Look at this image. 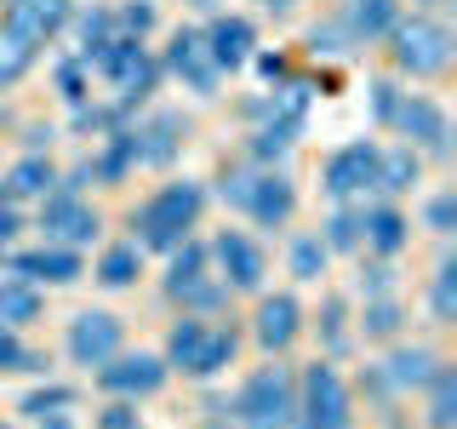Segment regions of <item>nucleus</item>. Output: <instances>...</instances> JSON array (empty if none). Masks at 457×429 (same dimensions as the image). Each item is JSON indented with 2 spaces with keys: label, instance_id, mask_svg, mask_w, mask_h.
I'll use <instances>...</instances> for the list:
<instances>
[{
  "label": "nucleus",
  "instance_id": "f257e3e1",
  "mask_svg": "<svg viewBox=\"0 0 457 429\" xmlns=\"http://www.w3.org/2000/svg\"><path fill=\"white\" fill-rule=\"evenodd\" d=\"M200 206H206V189H200V183H166V189H154L137 206L132 229H137L143 247L171 252V247H183V240H189V229L200 223Z\"/></svg>",
  "mask_w": 457,
  "mask_h": 429
},
{
  "label": "nucleus",
  "instance_id": "f03ea898",
  "mask_svg": "<svg viewBox=\"0 0 457 429\" xmlns=\"http://www.w3.org/2000/svg\"><path fill=\"white\" fill-rule=\"evenodd\" d=\"M292 429H354L349 383L337 378V366H332V361L303 366V383H297V407H292Z\"/></svg>",
  "mask_w": 457,
  "mask_h": 429
},
{
  "label": "nucleus",
  "instance_id": "7ed1b4c3",
  "mask_svg": "<svg viewBox=\"0 0 457 429\" xmlns=\"http://www.w3.org/2000/svg\"><path fill=\"white\" fill-rule=\"evenodd\" d=\"M228 361H235V332H228V326H212V321H200V315L171 326L166 366H183L189 378H212V372H223Z\"/></svg>",
  "mask_w": 457,
  "mask_h": 429
},
{
  "label": "nucleus",
  "instance_id": "20e7f679",
  "mask_svg": "<svg viewBox=\"0 0 457 429\" xmlns=\"http://www.w3.org/2000/svg\"><path fill=\"white\" fill-rule=\"evenodd\" d=\"M292 407H297V383L286 366H257L235 395V418L246 429H292Z\"/></svg>",
  "mask_w": 457,
  "mask_h": 429
},
{
  "label": "nucleus",
  "instance_id": "39448f33",
  "mask_svg": "<svg viewBox=\"0 0 457 429\" xmlns=\"http://www.w3.org/2000/svg\"><path fill=\"white\" fill-rule=\"evenodd\" d=\"M223 200H235L252 223L280 229L292 218V206H297V189H292V178H280V172H257V178L252 172H235V178L223 183Z\"/></svg>",
  "mask_w": 457,
  "mask_h": 429
},
{
  "label": "nucleus",
  "instance_id": "423d86ee",
  "mask_svg": "<svg viewBox=\"0 0 457 429\" xmlns=\"http://www.w3.org/2000/svg\"><path fill=\"white\" fill-rule=\"evenodd\" d=\"M395 40V63L406 69V75H440V69L452 63V29L435 23V18H400L389 29Z\"/></svg>",
  "mask_w": 457,
  "mask_h": 429
},
{
  "label": "nucleus",
  "instance_id": "0eeeda50",
  "mask_svg": "<svg viewBox=\"0 0 457 429\" xmlns=\"http://www.w3.org/2000/svg\"><path fill=\"white\" fill-rule=\"evenodd\" d=\"M212 264L223 269V286H240V292H257L269 275V257L257 247L252 235H240V229H223L218 240H212Z\"/></svg>",
  "mask_w": 457,
  "mask_h": 429
},
{
  "label": "nucleus",
  "instance_id": "6e6552de",
  "mask_svg": "<svg viewBox=\"0 0 457 429\" xmlns=\"http://www.w3.org/2000/svg\"><path fill=\"white\" fill-rule=\"evenodd\" d=\"M40 229H46V240L86 247V240L97 235V212L80 206L75 189H52V195H40Z\"/></svg>",
  "mask_w": 457,
  "mask_h": 429
},
{
  "label": "nucleus",
  "instance_id": "1a4fd4ad",
  "mask_svg": "<svg viewBox=\"0 0 457 429\" xmlns=\"http://www.w3.org/2000/svg\"><path fill=\"white\" fill-rule=\"evenodd\" d=\"M69 355L80 366H104L109 355H120V315L109 309H86L69 321Z\"/></svg>",
  "mask_w": 457,
  "mask_h": 429
},
{
  "label": "nucleus",
  "instance_id": "9d476101",
  "mask_svg": "<svg viewBox=\"0 0 457 429\" xmlns=\"http://www.w3.org/2000/svg\"><path fill=\"white\" fill-rule=\"evenodd\" d=\"M97 383L109 395H154L166 383V361L161 355H109L97 366Z\"/></svg>",
  "mask_w": 457,
  "mask_h": 429
},
{
  "label": "nucleus",
  "instance_id": "9b49d317",
  "mask_svg": "<svg viewBox=\"0 0 457 429\" xmlns=\"http://www.w3.org/2000/svg\"><path fill=\"white\" fill-rule=\"evenodd\" d=\"M378 143H349V149H337L332 161H326V189L337 200L361 195V189H378Z\"/></svg>",
  "mask_w": 457,
  "mask_h": 429
},
{
  "label": "nucleus",
  "instance_id": "f8f14e48",
  "mask_svg": "<svg viewBox=\"0 0 457 429\" xmlns=\"http://www.w3.org/2000/svg\"><path fill=\"white\" fill-rule=\"evenodd\" d=\"M418 149H435V155H446L452 149V126H446V109L435 104V97H400V109H395V121Z\"/></svg>",
  "mask_w": 457,
  "mask_h": 429
},
{
  "label": "nucleus",
  "instance_id": "ddd939ff",
  "mask_svg": "<svg viewBox=\"0 0 457 429\" xmlns=\"http://www.w3.org/2000/svg\"><path fill=\"white\" fill-rule=\"evenodd\" d=\"M166 69L171 75H183L195 86V92H218V80H223V69L212 63V52H206V40L195 35V29H178V35H171V46H166Z\"/></svg>",
  "mask_w": 457,
  "mask_h": 429
},
{
  "label": "nucleus",
  "instance_id": "4468645a",
  "mask_svg": "<svg viewBox=\"0 0 457 429\" xmlns=\"http://www.w3.org/2000/svg\"><path fill=\"white\" fill-rule=\"evenodd\" d=\"M297 332H303V304H297L292 292H275L257 304V321H252V338L263 343L269 355H280L286 343H292Z\"/></svg>",
  "mask_w": 457,
  "mask_h": 429
},
{
  "label": "nucleus",
  "instance_id": "2eb2a0df",
  "mask_svg": "<svg viewBox=\"0 0 457 429\" xmlns=\"http://www.w3.org/2000/svg\"><path fill=\"white\" fill-rule=\"evenodd\" d=\"M132 138H137V161L171 166V161H178V149H183V138H189V126H183V114L161 109V114H149V126L132 132Z\"/></svg>",
  "mask_w": 457,
  "mask_h": 429
},
{
  "label": "nucleus",
  "instance_id": "dca6fc26",
  "mask_svg": "<svg viewBox=\"0 0 457 429\" xmlns=\"http://www.w3.org/2000/svg\"><path fill=\"white\" fill-rule=\"evenodd\" d=\"M69 23V0H12V35H23L29 46L52 40Z\"/></svg>",
  "mask_w": 457,
  "mask_h": 429
},
{
  "label": "nucleus",
  "instance_id": "f3484780",
  "mask_svg": "<svg viewBox=\"0 0 457 429\" xmlns=\"http://www.w3.org/2000/svg\"><path fill=\"white\" fill-rule=\"evenodd\" d=\"M200 40H206V52H212L218 69H240L252 57V46H257V35H252L246 18H212V29Z\"/></svg>",
  "mask_w": 457,
  "mask_h": 429
},
{
  "label": "nucleus",
  "instance_id": "a211bd4d",
  "mask_svg": "<svg viewBox=\"0 0 457 429\" xmlns=\"http://www.w3.org/2000/svg\"><path fill=\"white\" fill-rule=\"evenodd\" d=\"M18 275L23 281H46V286H69L80 281V252L75 247H40L18 257Z\"/></svg>",
  "mask_w": 457,
  "mask_h": 429
},
{
  "label": "nucleus",
  "instance_id": "6ab92c4d",
  "mask_svg": "<svg viewBox=\"0 0 457 429\" xmlns=\"http://www.w3.org/2000/svg\"><path fill=\"white\" fill-rule=\"evenodd\" d=\"M435 349H423V343H411V349H395L389 361H383V378L395 383V390H423L428 372H435Z\"/></svg>",
  "mask_w": 457,
  "mask_h": 429
},
{
  "label": "nucleus",
  "instance_id": "aec40b11",
  "mask_svg": "<svg viewBox=\"0 0 457 429\" xmlns=\"http://www.w3.org/2000/svg\"><path fill=\"white\" fill-rule=\"evenodd\" d=\"M400 23V0H349V35L354 40H383Z\"/></svg>",
  "mask_w": 457,
  "mask_h": 429
},
{
  "label": "nucleus",
  "instance_id": "412c9836",
  "mask_svg": "<svg viewBox=\"0 0 457 429\" xmlns=\"http://www.w3.org/2000/svg\"><path fill=\"white\" fill-rule=\"evenodd\" d=\"M406 229H411V223L400 218L395 206H371V212H361V240H366V247H378L383 257L406 247Z\"/></svg>",
  "mask_w": 457,
  "mask_h": 429
},
{
  "label": "nucleus",
  "instance_id": "4be33fe9",
  "mask_svg": "<svg viewBox=\"0 0 457 429\" xmlns=\"http://www.w3.org/2000/svg\"><path fill=\"white\" fill-rule=\"evenodd\" d=\"M206 264H212V252L200 247V240H183V247H171V269H166V292L171 298H183L189 286L206 281Z\"/></svg>",
  "mask_w": 457,
  "mask_h": 429
},
{
  "label": "nucleus",
  "instance_id": "5701e85b",
  "mask_svg": "<svg viewBox=\"0 0 457 429\" xmlns=\"http://www.w3.org/2000/svg\"><path fill=\"white\" fill-rule=\"evenodd\" d=\"M40 315V292H35V281H0V332H12V326H23V321H35Z\"/></svg>",
  "mask_w": 457,
  "mask_h": 429
},
{
  "label": "nucleus",
  "instance_id": "b1692460",
  "mask_svg": "<svg viewBox=\"0 0 457 429\" xmlns=\"http://www.w3.org/2000/svg\"><path fill=\"white\" fill-rule=\"evenodd\" d=\"M423 390H428V429H452L457 424V372L435 366Z\"/></svg>",
  "mask_w": 457,
  "mask_h": 429
},
{
  "label": "nucleus",
  "instance_id": "393cba45",
  "mask_svg": "<svg viewBox=\"0 0 457 429\" xmlns=\"http://www.w3.org/2000/svg\"><path fill=\"white\" fill-rule=\"evenodd\" d=\"M52 183H57L52 161H40V155H23V161L12 166V178H6V195H12V200H23V195H52Z\"/></svg>",
  "mask_w": 457,
  "mask_h": 429
},
{
  "label": "nucleus",
  "instance_id": "a878e982",
  "mask_svg": "<svg viewBox=\"0 0 457 429\" xmlns=\"http://www.w3.org/2000/svg\"><path fill=\"white\" fill-rule=\"evenodd\" d=\"M143 275V247L137 240H120V247L104 252V264H97V281L104 286H132Z\"/></svg>",
  "mask_w": 457,
  "mask_h": 429
},
{
  "label": "nucleus",
  "instance_id": "bb28decb",
  "mask_svg": "<svg viewBox=\"0 0 457 429\" xmlns=\"http://www.w3.org/2000/svg\"><path fill=\"white\" fill-rule=\"evenodd\" d=\"M29 63H35V46L6 29V35H0V92H6V86H18L29 75Z\"/></svg>",
  "mask_w": 457,
  "mask_h": 429
},
{
  "label": "nucleus",
  "instance_id": "cd10ccee",
  "mask_svg": "<svg viewBox=\"0 0 457 429\" xmlns=\"http://www.w3.org/2000/svg\"><path fill=\"white\" fill-rule=\"evenodd\" d=\"M411 183H418V155L411 149L378 155V189H411Z\"/></svg>",
  "mask_w": 457,
  "mask_h": 429
},
{
  "label": "nucleus",
  "instance_id": "c85d7f7f",
  "mask_svg": "<svg viewBox=\"0 0 457 429\" xmlns=\"http://www.w3.org/2000/svg\"><path fill=\"white\" fill-rule=\"evenodd\" d=\"M326 252H354L361 247V212H332V218H326V240H320Z\"/></svg>",
  "mask_w": 457,
  "mask_h": 429
},
{
  "label": "nucleus",
  "instance_id": "c756f323",
  "mask_svg": "<svg viewBox=\"0 0 457 429\" xmlns=\"http://www.w3.org/2000/svg\"><path fill=\"white\" fill-rule=\"evenodd\" d=\"M297 126H303V121L280 114L275 126H263V132L252 138V155H263V161H275V155H286V149H292V138H297Z\"/></svg>",
  "mask_w": 457,
  "mask_h": 429
},
{
  "label": "nucleus",
  "instance_id": "7c9ffc66",
  "mask_svg": "<svg viewBox=\"0 0 457 429\" xmlns=\"http://www.w3.org/2000/svg\"><path fill=\"white\" fill-rule=\"evenodd\" d=\"M428 304H435V321H457V264H452V257L435 269V292H428Z\"/></svg>",
  "mask_w": 457,
  "mask_h": 429
},
{
  "label": "nucleus",
  "instance_id": "2f4dec72",
  "mask_svg": "<svg viewBox=\"0 0 457 429\" xmlns=\"http://www.w3.org/2000/svg\"><path fill=\"white\" fill-rule=\"evenodd\" d=\"M361 326H366V338H395L400 332V304H395V298H371L366 315H361Z\"/></svg>",
  "mask_w": 457,
  "mask_h": 429
},
{
  "label": "nucleus",
  "instance_id": "473e14b6",
  "mask_svg": "<svg viewBox=\"0 0 457 429\" xmlns=\"http://www.w3.org/2000/svg\"><path fill=\"white\" fill-rule=\"evenodd\" d=\"M320 269H326V247L314 235H303V240H292V275L297 281H320Z\"/></svg>",
  "mask_w": 457,
  "mask_h": 429
},
{
  "label": "nucleus",
  "instance_id": "72a5a7b5",
  "mask_svg": "<svg viewBox=\"0 0 457 429\" xmlns=\"http://www.w3.org/2000/svg\"><path fill=\"white\" fill-rule=\"evenodd\" d=\"M63 407H75V390H63V383H46V390H35L23 400L29 418H52V412H63Z\"/></svg>",
  "mask_w": 457,
  "mask_h": 429
},
{
  "label": "nucleus",
  "instance_id": "f704fd0d",
  "mask_svg": "<svg viewBox=\"0 0 457 429\" xmlns=\"http://www.w3.org/2000/svg\"><path fill=\"white\" fill-rule=\"evenodd\" d=\"M80 40H86V57H97L114 40V12H92V18L80 23Z\"/></svg>",
  "mask_w": 457,
  "mask_h": 429
},
{
  "label": "nucleus",
  "instance_id": "c9c22d12",
  "mask_svg": "<svg viewBox=\"0 0 457 429\" xmlns=\"http://www.w3.org/2000/svg\"><path fill=\"white\" fill-rule=\"evenodd\" d=\"M343 315H349V309H343V298H326V309H320V338H326V349H343V338H349V332H343Z\"/></svg>",
  "mask_w": 457,
  "mask_h": 429
},
{
  "label": "nucleus",
  "instance_id": "e433bc0d",
  "mask_svg": "<svg viewBox=\"0 0 457 429\" xmlns=\"http://www.w3.org/2000/svg\"><path fill=\"white\" fill-rule=\"evenodd\" d=\"M178 304H189V309H200V315H212V309L223 304V281H212V275H206L200 286H189V292H183Z\"/></svg>",
  "mask_w": 457,
  "mask_h": 429
},
{
  "label": "nucleus",
  "instance_id": "4c0bfd02",
  "mask_svg": "<svg viewBox=\"0 0 457 429\" xmlns=\"http://www.w3.org/2000/svg\"><path fill=\"white\" fill-rule=\"evenodd\" d=\"M114 23H120L132 40H143V35L154 29V6H143V0H132V6H120V18H114Z\"/></svg>",
  "mask_w": 457,
  "mask_h": 429
},
{
  "label": "nucleus",
  "instance_id": "58836bf2",
  "mask_svg": "<svg viewBox=\"0 0 457 429\" xmlns=\"http://www.w3.org/2000/svg\"><path fill=\"white\" fill-rule=\"evenodd\" d=\"M18 366H40V361H35V355H29L12 332H0V372H18Z\"/></svg>",
  "mask_w": 457,
  "mask_h": 429
},
{
  "label": "nucleus",
  "instance_id": "ea45409f",
  "mask_svg": "<svg viewBox=\"0 0 457 429\" xmlns=\"http://www.w3.org/2000/svg\"><path fill=\"white\" fill-rule=\"evenodd\" d=\"M428 229H440V235H452V229H457V200L452 195L428 200Z\"/></svg>",
  "mask_w": 457,
  "mask_h": 429
},
{
  "label": "nucleus",
  "instance_id": "a19ab883",
  "mask_svg": "<svg viewBox=\"0 0 457 429\" xmlns=\"http://www.w3.org/2000/svg\"><path fill=\"white\" fill-rule=\"evenodd\" d=\"M371 104H378V114H383V121H395V109H400V92H395L389 80H383V86H371Z\"/></svg>",
  "mask_w": 457,
  "mask_h": 429
},
{
  "label": "nucleus",
  "instance_id": "79ce46f5",
  "mask_svg": "<svg viewBox=\"0 0 457 429\" xmlns=\"http://www.w3.org/2000/svg\"><path fill=\"white\" fill-rule=\"evenodd\" d=\"M18 229H23V223H18V206H12V200H0V247H6Z\"/></svg>",
  "mask_w": 457,
  "mask_h": 429
},
{
  "label": "nucleus",
  "instance_id": "37998d69",
  "mask_svg": "<svg viewBox=\"0 0 457 429\" xmlns=\"http://www.w3.org/2000/svg\"><path fill=\"white\" fill-rule=\"evenodd\" d=\"M104 429H137V412L132 407H109L104 412Z\"/></svg>",
  "mask_w": 457,
  "mask_h": 429
},
{
  "label": "nucleus",
  "instance_id": "c03bdc74",
  "mask_svg": "<svg viewBox=\"0 0 457 429\" xmlns=\"http://www.w3.org/2000/svg\"><path fill=\"white\" fill-rule=\"evenodd\" d=\"M35 424H40V429H69V424H63V412H52V418H35Z\"/></svg>",
  "mask_w": 457,
  "mask_h": 429
},
{
  "label": "nucleus",
  "instance_id": "a18cd8bd",
  "mask_svg": "<svg viewBox=\"0 0 457 429\" xmlns=\"http://www.w3.org/2000/svg\"><path fill=\"white\" fill-rule=\"evenodd\" d=\"M263 6H269V12H286V6H297V0H263Z\"/></svg>",
  "mask_w": 457,
  "mask_h": 429
},
{
  "label": "nucleus",
  "instance_id": "49530a36",
  "mask_svg": "<svg viewBox=\"0 0 457 429\" xmlns=\"http://www.w3.org/2000/svg\"><path fill=\"white\" fill-rule=\"evenodd\" d=\"M206 429H228V424H223V418H212V424H206Z\"/></svg>",
  "mask_w": 457,
  "mask_h": 429
},
{
  "label": "nucleus",
  "instance_id": "de8ad7c7",
  "mask_svg": "<svg viewBox=\"0 0 457 429\" xmlns=\"http://www.w3.org/2000/svg\"><path fill=\"white\" fill-rule=\"evenodd\" d=\"M189 6H212V0H189Z\"/></svg>",
  "mask_w": 457,
  "mask_h": 429
},
{
  "label": "nucleus",
  "instance_id": "09e8293b",
  "mask_svg": "<svg viewBox=\"0 0 457 429\" xmlns=\"http://www.w3.org/2000/svg\"><path fill=\"white\" fill-rule=\"evenodd\" d=\"M0 429H12V424H0Z\"/></svg>",
  "mask_w": 457,
  "mask_h": 429
}]
</instances>
